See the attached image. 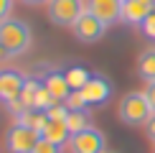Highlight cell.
<instances>
[{
  "label": "cell",
  "instance_id": "cell-1",
  "mask_svg": "<svg viewBox=\"0 0 155 153\" xmlns=\"http://www.w3.org/2000/svg\"><path fill=\"white\" fill-rule=\"evenodd\" d=\"M31 43H33V31H31V25L25 21L10 15L8 21L0 23V46L8 51L10 59L25 54L31 49Z\"/></svg>",
  "mask_w": 155,
  "mask_h": 153
},
{
  "label": "cell",
  "instance_id": "cell-2",
  "mask_svg": "<svg viewBox=\"0 0 155 153\" xmlns=\"http://www.w3.org/2000/svg\"><path fill=\"white\" fill-rule=\"evenodd\" d=\"M153 112H155V110L150 107L145 92H130V94H125L122 102H120V107H117V117H120L125 125H130V127L145 125L147 117H150Z\"/></svg>",
  "mask_w": 155,
  "mask_h": 153
},
{
  "label": "cell",
  "instance_id": "cell-3",
  "mask_svg": "<svg viewBox=\"0 0 155 153\" xmlns=\"http://www.w3.org/2000/svg\"><path fill=\"white\" fill-rule=\"evenodd\" d=\"M87 10L84 0H48L46 3V15L48 21L59 28H71Z\"/></svg>",
  "mask_w": 155,
  "mask_h": 153
},
{
  "label": "cell",
  "instance_id": "cell-4",
  "mask_svg": "<svg viewBox=\"0 0 155 153\" xmlns=\"http://www.w3.org/2000/svg\"><path fill=\"white\" fill-rule=\"evenodd\" d=\"M66 145H69L71 153H104L107 138L92 125V127H84L79 133H71V138H69Z\"/></svg>",
  "mask_w": 155,
  "mask_h": 153
},
{
  "label": "cell",
  "instance_id": "cell-5",
  "mask_svg": "<svg viewBox=\"0 0 155 153\" xmlns=\"http://www.w3.org/2000/svg\"><path fill=\"white\" fill-rule=\"evenodd\" d=\"M38 140H41V133L28 125H21V123H15L5 133V145H8L10 153H31Z\"/></svg>",
  "mask_w": 155,
  "mask_h": 153
},
{
  "label": "cell",
  "instance_id": "cell-6",
  "mask_svg": "<svg viewBox=\"0 0 155 153\" xmlns=\"http://www.w3.org/2000/svg\"><path fill=\"white\" fill-rule=\"evenodd\" d=\"M71 31H74V36L79 38L81 43H97L102 36L107 33V23H104V21H99L94 13L84 10V13H81V18L71 25Z\"/></svg>",
  "mask_w": 155,
  "mask_h": 153
},
{
  "label": "cell",
  "instance_id": "cell-7",
  "mask_svg": "<svg viewBox=\"0 0 155 153\" xmlns=\"http://www.w3.org/2000/svg\"><path fill=\"white\" fill-rule=\"evenodd\" d=\"M79 92H81V97L87 100V105H102V102H107L109 94H112V82H109L107 76H102V74H92L89 82L79 89Z\"/></svg>",
  "mask_w": 155,
  "mask_h": 153
},
{
  "label": "cell",
  "instance_id": "cell-8",
  "mask_svg": "<svg viewBox=\"0 0 155 153\" xmlns=\"http://www.w3.org/2000/svg\"><path fill=\"white\" fill-rule=\"evenodd\" d=\"M25 87V76L21 72H13V69H5L0 72V100L8 105V102L21 100V92Z\"/></svg>",
  "mask_w": 155,
  "mask_h": 153
},
{
  "label": "cell",
  "instance_id": "cell-9",
  "mask_svg": "<svg viewBox=\"0 0 155 153\" xmlns=\"http://www.w3.org/2000/svg\"><path fill=\"white\" fill-rule=\"evenodd\" d=\"M87 10L107 25L122 21V0H87Z\"/></svg>",
  "mask_w": 155,
  "mask_h": 153
},
{
  "label": "cell",
  "instance_id": "cell-10",
  "mask_svg": "<svg viewBox=\"0 0 155 153\" xmlns=\"http://www.w3.org/2000/svg\"><path fill=\"white\" fill-rule=\"evenodd\" d=\"M155 10V0H122V21L140 25Z\"/></svg>",
  "mask_w": 155,
  "mask_h": 153
},
{
  "label": "cell",
  "instance_id": "cell-11",
  "mask_svg": "<svg viewBox=\"0 0 155 153\" xmlns=\"http://www.w3.org/2000/svg\"><path fill=\"white\" fill-rule=\"evenodd\" d=\"M41 79H43V84L51 89V94H54L59 102H66V97L74 92L71 84H69V79H66V74L59 72V69H46Z\"/></svg>",
  "mask_w": 155,
  "mask_h": 153
},
{
  "label": "cell",
  "instance_id": "cell-12",
  "mask_svg": "<svg viewBox=\"0 0 155 153\" xmlns=\"http://www.w3.org/2000/svg\"><path fill=\"white\" fill-rule=\"evenodd\" d=\"M15 117H18L21 125H28V127H33V130H38V133H43V127L51 123L48 112L41 110V107H28V110H23L21 115H15Z\"/></svg>",
  "mask_w": 155,
  "mask_h": 153
},
{
  "label": "cell",
  "instance_id": "cell-13",
  "mask_svg": "<svg viewBox=\"0 0 155 153\" xmlns=\"http://www.w3.org/2000/svg\"><path fill=\"white\" fill-rule=\"evenodd\" d=\"M41 138H46V140H51V143H56V145H66L69 138H71V130H69L66 123H61V120H51V123L43 127Z\"/></svg>",
  "mask_w": 155,
  "mask_h": 153
},
{
  "label": "cell",
  "instance_id": "cell-14",
  "mask_svg": "<svg viewBox=\"0 0 155 153\" xmlns=\"http://www.w3.org/2000/svg\"><path fill=\"white\" fill-rule=\"evenodd\" d=\"M66 127L71 133H79V130H84V127H92V112H89L87 107H81V110H69Z\"/></svg>",
  "mask_w": 155,
  "mask_h": 153
},
{
  "label": "cell",
  "instance_id": "cell-15",
  "mask_svg": "<svg viewBox=\"0 0 155 153\" xmlns=\"http://www.w3.org/2000/svg\"><path fill=\"white\" fill-rule=\"evenodd\" d=\"M137 74L143 76L145 82L155 79V49H147L137 56Z\"/></svg>",
  "mask_w": 155,
  "mask_h": 153
},
{
  "label": "cell",
  "instance_id": "cell-16",
  "mask_svg": "<svg viewBox=\"0 0 155 153\" xmlns=\"http://www.w3.org/2000/svg\"><path fill=\"white\" fill-rule=\"evenodd\" d=\"M64 74H66V79H69V84H71V89H81V87L89 82V76H92L84 66H71L69 72H64Z\"/></svg>",
  "mask_w": 155,
  "mask_h": 153
},
{
  "label": "cell",
  "instance_id": "cell-17",
  "mask_svg": "<svg viewBox=\"0 0 155 153\" xmlns=\"http://www.w3.org/2000/svg\"><path fill=\"white\" fill-rule=\"evenodd\" d=\"M31 153H64V145H56V143H51V140L41 138V140L36 143V148L31 151Z\"/></svg>",
  "mask_w": 155,
  "mask_h": 153
},
{
  "label": "cell",
  "instance_id": "cell-18",
  "mask_svg": "<svg viewBox=\"0 0 155 153\" xmlns=\"http://www.w3.org/2000/svg\"><path fill=\"white\" fill-rule=\"evenodd\" d=\"M48 117L51 120H61V123H66V115H69V107H66V102H56L54 107H48Z\"/></svg>",
  "mask_w": 155,
  "mask_h": 153
},
{
  "label": "cell",
  "instance_id": "cell-19",
  "mask_svg": "<svg viewBox=\"0 0 155 153\" xmlns=\"http://www.w3.org/2000/svg\"><path fill=\"white\" fill-rule=\"evenodd\" d=\"M140 31H143L145 38H150V41H155V10L150 13V15L145 18L143 23H140Z\"/></svg>",
  "mask_w": 155,
  "mask_h": 153
},
{
  "label": "cell",
  "instance_id": "cell-20",
  "mask_svg": "<svg viewBox=\"0 0 155 153\" xmlns=\"http://www.w3.org/2000/svg\"><path fill=\"white\" fill-rule=\"evenodd\" d=\"M66 107H69V110H81V107H87V100L81 97L79 89H74V92L66 97Z\"/></svg>",
  "mask_w": 155,
  "mask_h": 153
},
{
  "label": "cell",
  "instance_id": "cell-21",
  "mask_svg": "<svg viewBox=\"0 0 155 153\" xmlns=\"http://www.w3.org/2000/svg\"><path fill=\"white\" fill-rule=\"evenodd\" d=\"M13 13V0H0V23L8 21Z\"/></svg>",
  "mask_w": 155,
  "mask_h": 153
},
{
  "label": "cell",
  "instance_id": "cell-22",
  "mask_svg": "<svg viewBox=\"0 0 155 153\" xmlns=\"http://www.w3.org/2000/svg\"><path fill=\"white\" fill-rule=\"evenodd\" d=\"M145 97H147V102H150V107L155 110V79L147 82V87H145Z\"/></svg>",
  "mask_w": 155,
  "mask_h": 153
},
{
  "label": "cell",
  "instance_id": "cell-23",
  "mask_svg": "<svg viewBox=\"0 0 155 153\" xmlns=\"http://www.w3.org/2000/svg\"><path fill=\"white\" fill-rule=\"evenodd\" d=\"M145 133H147V138L155 143V112L147 117V123H145Z\"/></svg>",
  "mask_w": 155,
  "mask_h": 153
},
{
  "label": "cell",
  "instance_id": "cell-24",
  "mask_svg": "<svg viewBox=\"0 0 155 153\" xmlns=\"http://www.w3.org/2000/svg\"><path fill=\"white\" fill-rule=\"evenodd\" d=\"M23 3H25V5H46L48 0H23Z\"/></svg>",
  "mask_w": 155,
  "mask_h": 153
},
{
  "label": "cell",
  "instance_id": "cell-25",
  "mask_svg": "<svg viewBox=\"0 0 155 153\" xmlns=\"http://www.w3.org/2000/svg\"><path fill=\"white\" fill-rule=\"evenodd\" d=\"M10 59V56H8V51H5L3 46H0V61H8Z\"/></svg>",
  "mask_w": 155,
  "mask_h": 153
},
{
  "label": "cell",
  "instance_id": "cell-26",
  "mask_svg": "<svg viewBox=\"0 0 155 153\" xmlns=\"http://www.w3.org/2000/svg\"><path fill=\"white\" fill-rule=\"evenodd\" d=\"M104 153H112V151H104Z\"/></svg>",
  "mask_w": 155,
  "mask_h": 153
},
{
  "label": "cell",
  "instance_id": "cell-27",
  "mask_svg": "<svg viewBox=\"0 0 155 153\" xmlns=\"http://www.w3.org/2000/svg\"><path fill=\"white\" fill-rule=\"evenodd\" d=\"M153 153H155V151H153Z\"/></svg>",
  "mask_w": 155,
  "mask_h": 153
}]
</instances>
